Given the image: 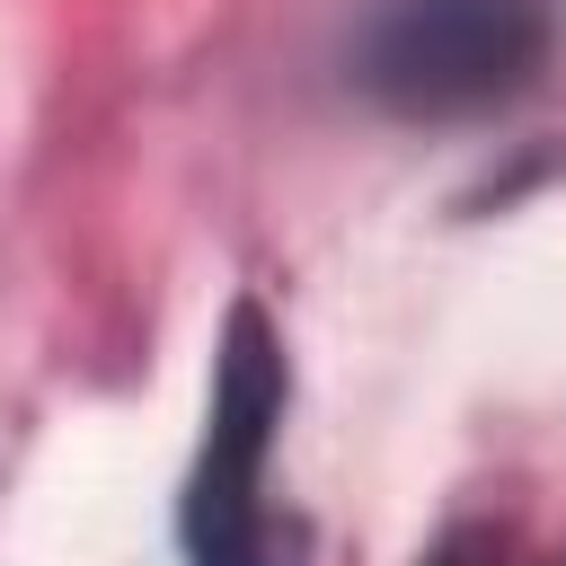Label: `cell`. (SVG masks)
I'll return each mask as SVG.
<instances>
[{"label": "cell", "mask_w": 566, "mask_h": 566, "mask_svg": "<svg viewBox=\"0 0 566 566\" xmlns=\"http://www.w3.org/2000/svg\"><path fill=\"white\" fill-rule=\"evenodd\" d=\"M292 371L256 301H230L221 354H212V407H203V451L177 504L186 566H301V531L265 513V460L283 424Z\"/></svg>", "instance_id": "1"}, {"label": "cell", "mask_w": 566, "mask_h": 566, "mask_svg": "<svg viewBox=\"0 0 566 566\" xmlns=\"http://www.w3.org/2000/svg\"><path fill=\"white\" fill-rule=\"evenodd\" d=\"M539 53V0H389L363 35V88L398 115H478L531 88Z\"/></svg>", "instance_id": "2"}, {"label": "cell", "mask_w": 566, "mask_h": 566, "mask_svg": "<svg viewBox=\"0 0 566 566\" xmlns=\"http://www.w3.org/2000/svg\"><path fill=\"white\" fill-rule=\"evenodd\" d=\"M478 557H486V539H478V531H460V539H442L424 566H478Z\"/></svg>", "instance_id": "3"}]
</instances>
